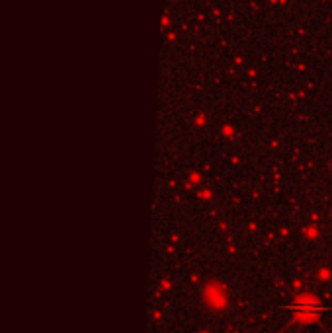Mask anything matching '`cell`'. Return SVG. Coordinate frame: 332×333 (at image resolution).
<instances>
[{
	"mask_svg": "<svg viewBox=\"0 0 332 333\" xmlns=\"http://www.w3.org/2000/svg\"><path fill=\"white\" fill-rule=\"evenodd\" d=\"M291 308L295 312H299V314H309V316H315V314H319V312H325V308H323L315 298H299Z\"/></svg>",
	"mask_w": 332,
	"mask_h": 333,
	"instance_id": "6da1fadb",
	"label": "cell"
}]
</instances>
